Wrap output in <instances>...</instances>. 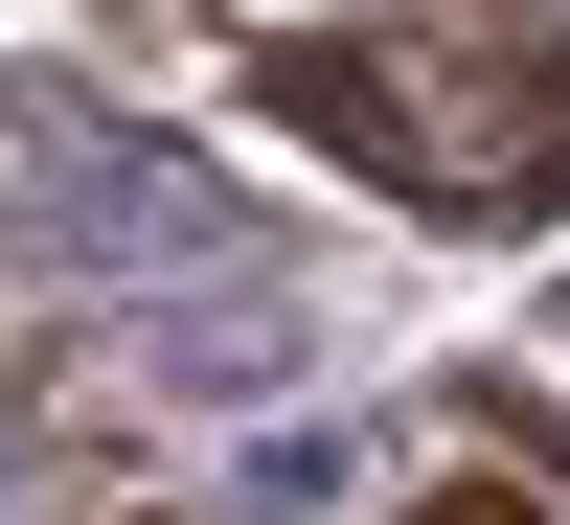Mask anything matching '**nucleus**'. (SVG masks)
Returning <instances> with one entry per match:
<instances>
[{"label":"nucleus","mask_w":570,"mask_h":525,"mask_svg":"<svg viewBox=\"0 0 570 525\" xmlns=\"http://www.w3.org/2000/svg\"><path fill=\"white\" fill-rule=\"evenodd\" d=\"M252 115L320 137L365 206H434V229L570 206V23H274Z\"/></svg>","instance_id":"obj_1"},{"label":"nucleus","mask_w":570,"mask_h":525,"mask_svg":"<svg viewBox=\"0 0 570 525\" xmlns=\"http://www.w3.org/2000/svg\"><path fill=\"white\" fill-rule=\"evenodd\" d=\"M389 525H548V503H525V480H411Z\"/></svg>","instance_id":"obj_2"}]
</instances>
